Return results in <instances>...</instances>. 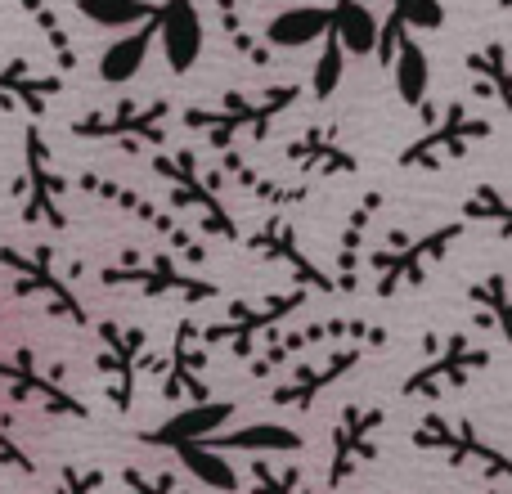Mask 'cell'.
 Returning <instances> with one entry per match:
<instances>
[{"label":"cell","instance_id":"39","mask_svg":"<svg viewBox=\"0 0 512 494\" xmlns=\"http://www.w3.org/2000/svg\"><path fill=\"white\" fill-rule=\"evenodd\" d=\"M77 14L95 27H131L158 18V0H77Z\"/></svg>","mask_w":512,"mask_h":494},{"label":"cell","instance_id":"42","mask_svg":"<svg viewBox=\"0 0 512 494\" xmlns=\"http://www.w3.org/2000/svg\"><path fill=\"white\" fill-rule=\"evenodd\" d=\"M108 490V472L90 468V463H68L54 481V494H104Z\"/></svg>","mask_w":512,"mask_h":494},{"label":"cell","instance_id":"21","mask_svg":"<svg viewBox=\"0 0 512 494\" xmlns=\"http://www.w3.org/2000/svg\"><path fill=\"white\" fill-rule=\"evenodd\" d=\"M68 90V77L50 68H36L32 59H0V108L27 117H45V108Z\"/></svg>","mask_w":512,"mask_h":494},{"label":"cell","instance_id":"2","mask_svg":"<svg viewBox=\"0 0 512 494\" xmlns=\"http://www.w3.org/2000/svg\"><path fill=\"white\" fill-rule=\"evenodd\" d=\"M144 162H149V171L167 185L176 212H194L203 234H212V239L243 243L239 221H234L230 203L221 198V171L207 167L194 149H149Z\"/></svg>","mask_w":512,"mask_h":494},{"label":"cell","instance_id":"17","mask_svg":"<svg viewBox=\"0 0 512 494\" xmlns=\"http://www.w3.org/2000/svg\"><path fill=\"white\" fill-rule=\"evenodd\" d=\"M243 243H248L252 256H261V261L292 270V283H297L301 292H324V297H337L333 274L319 270V261L301 247V234H297V225H292L288 216H265L261 225H252V234Z\"/></svg>","mask_w":512,"mask_h":494},{"label":"cell","instance_id":"22","mask_svg":"<svg viewBox=\"0 0 512 494\" xmlns=\"http://www.w3.org/2000/svg\"><path fill=\"white\" fill-rule=\"evenodd\" d=\"M239 414L234 400H203V405H185L180 414H171L167 423L158 427H144L140 441L153 445V450H176V445H189V441H212L230 418Z\"/></svg>","mask_w":512,"mask_h":494},{"label":"cell","instance_id":"19","mask_svg":"<svg viewBox=\"0 0 512 494\" xmlns=\"http://www.w3.org/2000/svg\"><path fill=\"white\" fill-rule=\"evenodd\" d=\"M207 346H203V324L194 315H185L176 324V337H171V351L162 360V400L171 405H203L207 396Z\"/></svg>","mask_w":512,"mask_h":494},{"label":"cell","instance_id":"26","mask_svg":"<svg viewBox=\"0 0 512 494\" xmlns=\"http://www.w3.org/2000/svg\"><path fill=\"white\" fill-rule=\"evenodd\" d=\"M216 454H252V459H270V454H301L306 450V436L297 427L283 423H248L234 427V432H216L212 441H203Z\"/></svg>","mask_w":512,"mask_h":494},{"label":"cell","instance_id":"44","mask_svg":"<svg viewBox=\"0 0 512 494\" xmlns=\"http://www.w3.org/2000/svg\"><path fill=\"white\" fill-rule=\"evenodd\" d=\"M481 494H504V490H481Z\"/></svg>","mask_w":512,"mask_h":494},{"label":"cell","instance_id":"16","mask_svg":"<svg viewBox=\"0 0 512 494\" xmlns=\"http://www.w3.org/2000/svg\"><path fill=\"white\" fill-rule=\"evenodd\" d=\"M387 427L382 405H342L328 427V463H324V490H342L378 459V436Z\"/></svg>","mask_w":512,"mask_h":494},{"label":"cell","instance_id":"34","mask_svg":"<svg viewBox=\"0 0 512 494\" xmlns=\"http://www.w3.org/2000/svg\"><path fill=\"white\" fill-rule=\"evenodd\" d=\"M18 9H23L27 18L36 23V32H41V41L50 45V54H54V68L68 77V72H77V41H72V32H68V23L59 18V9L50 5V0H14Z\"/></svg>","mask_w":512,"mask_h":494},{"label":"cell","instance_id":"5","mask_svg":"<svg viewBox=\"0 0 512 494\" xmlns=\"http://www.w3.org/2000/svg\"><path fill=\"white\" fill-rule=\"evenodd\" d=\"M315 346H364V351H378V346H391V328L373 324L364 315H328V319H310V324H292L256 346V355L248 360L252 382H270L283 364H292L297 355L315 351Z\"/></svg>","mask_w":512,"mask_h":494},{"label":"cell","instance_id":"30","mask_svg":"<svg viewBox=\"0 0 512 494\" xmlns=\"http://www.w3.org/2000/svg\"><path fill=\"white\" fill-rule=\"evenodd\" d=\"M463 68H468V77L477 81L481 95L495 99L512 122V54H508V45L490 41V45H481V50H468L463 54Z\"/></svg>","mask_w":512,"mask_h":494},{"label":"cell","instance_id":"1","mask_svg":"<svg viewBox=\"0 0 512 494\" xmlns=\"http://www.w3.org/2000/svg\"><path fill=\"white\" fill-rule=\"evenodd\" d=\"M297 99H301L297 81H279V86H265V90H230L216 104H189L180 113V126L203 135L212 153H225V149H234L239 135L265 140L270 126L297 108Z\"/></svg>","mask_w":512,"mask_h":494},{"label":"cell","instance_id":"11","mask_svg":"<svg viewBox=\"0 0 512 494\" xmlns=\"http://www.w3.org/2000/svg\"><path fill=\"white\" fill-rule=\"evenodd\" d=\"M63 194H68V176L54 167L50 140L41 135V126L27 122L23 126V171H18V221L27 230H50L63 234L68 230V207H63Z\"/></svg>","mask_w":512,"mask_h":494},{"label":"cell","instance_id":"45","mask_svg":"<svg viewBox=\"0 0 512 494\" xmlns=\"http://www.w3.org/2000/svg\"><path fill=\"white\" fill-rule=\"evenodd\" d=\"M499 5H508V9H512V0H499Z\"/></svg>","mask_w":512,"mask_h":494},{"label":"cell","instance_id":"31","mask_svg":"<svg viewBox=\"0 0 512 494\" xmlns=\"http://www.w3.org/2000/svg\"><path fill=\"white\" fill-rule=\"evenodd\" d=\"M468 301L477 310V324L481 328H495L499 337L508 342L512 351V283L504 270H486L481 279L468 283Z\"/></svg>","mask_w":512,"mask_h":494},{"label":"cell","instance_id":"36","mask_svg":"<svg viewBox=\"0 0 512 494\" xmlns=\"http://www.w3.org/2000/svg\"><path fill=\"white\" fill-rule=\"evenodd\" d=\"M216 5V23H221V36L239 50V59H248L256 63V68H265V63H274L270 59V45L261 41V36L248 27V18H243V0H212Z\"/></svg>","mask_w":512,"mask_h":494},{"label":"cell","instance_id":"28","mask_svg":"<svg viewBox=\"0 0 512 494\" xmlns=\"http://www.w3.org/2000/svg\"><path fill=\"white\" fill-rule=\"evenodd\" d=\"M436 27H445L441 0H391V14L382 18V27H378V63L391 68V45H396L400 36L436 32Z\"/></svg>","mask_w":512,"mask_h":494},{"label":"cell","instance_id":"6","mask_svg":"<svg viewBox=\"0 0 512 494\" xmlns=\"http://www.w3.org/2000/svg\"><path fill=\"white\" fill-rule=\"evenodd\" d=\"M0 270L9 274V292L14 297H27V301H41L45 315L63 319V324H77V328H90V315H86V301L77 297L72 279L63 274L59 265V247L54 243H0Z\"/></svg>","mask_w":512,"mask_h":494},{"label":"cell","instance_id":"20","mask_svg":"<svg viewBox=\"0 0 512 494\" xmlns=\"http://www.w3.org/2000/svg\"><path fill=\"white\" fill-rule=\"evenodd\" d=\"M283 158L306 180H328V176H351V171H360V158H355V149L342 140V131H337V126H319V122H310L301 135H292V140L283 144Z\"/></svg>","mask_w":512,"mask_h":494},{"label":"cell","instance_id":"24","mask_svg":"<svg viewBox=\"0 0 512 494\" xmlns=\"http://www.w3.org/2000/svg\"><path fill=\"white\" fill-rule=\"evenodd\" d=\"M158 41L167 54V68L189 72L203 54V14H198V0H158Z\"/></svg>","mask_w":512,"mask_h":494},{"label":"cell","instance_id":"43","mask_svg":"<svg viewBox=\"0 0 512 494\" xmlns=\"http://www.w3.org/2000/svg\"><path fill=\"white\" fill-rule=\"evenodd\" d=\"M0 468L23 472V477H32V472H36V459L23 450V445L14 441V432H9L5 423H0Z\"/></svg>","mask_w":512,"mask_h":494},{"label":"cell","instance_id":"38","mask_svg":"<svg viewBox=\"0 0 512 494\" xmlns=\"http://www.w3.org/2000/svg\"><path fill=\"white\" fill-rule=\"evenodd\" d=\"M248 494H319V490H310L306 472H301L297 463L252 459L248 463Z\"/></svg>","mask_w":512,"mask_h":494},{"label":"cell","instance_id":"23","mask_svg":"<svg viewBox=\"0 0 512 494\" xmlns=\"http://www.w3.org/2000/svg\"><path fill=\"white\" fill-rule=\"evenodd\" d=\"M382 189H369V194L360 198V203L351 207V216H346L342 234H337V261H333V283H337V297H351V292H360V265H364V239H369L373 221H378L382 212Z\"/></svg>","mask_w":512,"mask_h":494},{"label":"cell","instance_id":"10","mask_svg":"<svg viewBox=\"0 0 512 494\" xmlns=\"http://www.w3.org/2000/svg\"><path fill=\"white\" fill-rule=\"evenodd\" d=\"M99 351H95V369L104 378V396L117 414H131L135 409V391H140V378L149 369H162L158 351H153L149 328L126 324V319H99L95 324Z\"/></svg>","mask_w":512,"mask_h":494},{"label":"cell","instance_id":"9","mask_svg":"<svg viewBox=\"0 0 512 494\" xmlns=\"http://www.w3.org/2000/svg\"><path fill=\"white\" fill-rule=\"evenodd\" d=\"M77 189L90 194L95 203L122 212L126 221L149 230L153 239H162V247H167L171 256H185V265H207V243H198V234L189 230L185 221H176L167 207H158L149 194L131 189L126 180H113V176H104V171H77Z\"/></svg>","mask_w":512,"mask_h":494},{"label":"cell","instance_id":"4","mask_svg":"<svg viewBox=\"0 0 512 494\" xmlns=\"http://www.w3.org/2000/svg\"><path fill=\"white\" fill-rule=\"evenodd\" d=\"M99 283L104 288H131L158 301L171 297V301H185V306H203V301L221 297L216 279L194 274V265L176 261L171 252H158V247H126L117 261L99 265Z\"/></svg>","mask_w":512,"mask_h":494},{"label":"cell","instance_id":"37","mask_svg":"<svg viewBox=\"0 0 512 494\" xmlns=\"http://www.w3.org/2000/svg\"><path fill=\"white\" fill-rule=\"evenodd\" d=\"M463 221H477V225H495L512 239V189L504 185H472L468 198H463Z\"/></svg>","mask_w":512,"mask_h":494},{"label":"cell","instance_id":"29","mask_svg":"<svg viewBox=\"0 0 512 494\" xmlns=\"http://www.w3.org/2000/svg\"><path fill=\"white\" fill-rule=\"evenodd\" d=\"M153 41H158V18H149V23H140L135 32H126L122 41H113L99 54V81H104V86H126V81H135L144 59H149Z\"/></svg>","mask_w":512,"mask_h":494},{"label":"cell","instance_id":"35","mask_svg":"<svg viewBox=\"0 0 512 494\" xmlns=\"http://www.w3.org/2000/svg\"><path fill=\"white\" fill-rule=\"evenodd\" d=\"M176 454L180 463H185V472L198 481V486H207V490H221V494H239V472L230 468V459L225 454H216V450H207L203 441H189V445H176Z\"/></svg>","mask_w":512,"mask_h":494},{"label":"cell","instance_id":"15","mask_svg":"<svg viewBox=\"0 0 512 494\" xmlns=\"http://www.w3.org/2000/svg\"><path fill=\"white\" fill-rule=\"evenodd\" d=\"M427 360L400 382V400H436L445 391H459L468 387L477 373H486L495 364V351L481 342H472L468 333H450L445 342L427 337Z\"/></svg>","mask_w":512,"mask_h":494},{"label":"cell","instance_id":"33","mask_svg":"<svg viewBox=\"0 0 512 494\" xmlns=\"http://www.w3.org/2000/svg\"><path fill=\"white\" fill-rule=\"evenodd\" d=\"M378 18L364 0H333V32L342 41L346 59H364V54H378Z\"/></svg>","mask_w":512,"mask_h":494},{"label":"cell","instance_id":"14","mask_svg":"<svg viewBox=\"0 0 512 494\" xmlns=\"http://www.w3.org/2000/svg\"><path fill=\"white\" fill-rule=\"evenodd\" d=\"M0 387H5V396H14L18 405L41 409L45 418H72V423H86L90 418L86 400L72 396V391L63 387L59 369H50L32 346H9V351H0Z\"/></svg>","mask_w":512,"mask_h":494},{"label":"cell","instance_id":"8","mask_svg":"<svg viewBox=\"0 0 512 494\" xmlns=\"http://www.w3.org/2000/svg\"><path fill=\"white\" fill-rule=\"evenodd\" d=\"M409 445L423 454H436V459L454 463V468L481 472L490 481H508L512 486V454L499 441H490L472 418L459 414H423L414 427H409Z\"/></svg>","mask_w":512,"mask_h":494},{"label":"cell","instance_id":"41","mask_svg":"<svg viewBox=\"0 0 512 494\" xmlns=\"http://www.w3.org/2000/svg\"><path fill=\"white\" fill-rule=\"evenodd\" d=\"M122 494H194L185 481L171 472H144V468H122Z\"/></svg>","mask_w":512,"mask_h":494},{"label":"cell","instance_id":"25","mask_svg":"<svg viewBox=\"0 0 512 494\" xmlns=\"http://www.w3.org/2000/svg\"><path fill=\"white\" fill-rule=\"evenodd\" d=\"M216 171H221V176H230L234 185L243 189V194L256 198V203L274 207V212H283V207H297V203H306V198H310V180H297V185H288V180L261 176V171L248 167V158H243L239 149L216 153Z\"/></svg>","mask_w":512,"mask_h":494},{"label":"cell","instance_id":"12","mask_svg":"<svg viewBox=\"0 0 512 494\" xmlns=\"http://www.w3.org/2000/svg\"><path fill=\"white\" fill-rule=\"evenodd\" d=\"M310 292L288 288V292H270V297H252V301H230L212 324H203V346L207 351H230L252 360L256 346L283 324L292 319L301 306H306Z\"/></svg>","mask_w":512,"mask_h":494},{"label":"cell","instance_id":"18","mask_svg":"<svg viewBox=\"0 0 512 494\" xmlns=\"http://www.w3.org/2000/svg\"><path fill=\"white\" fill-rule=\"evenodd\" d=\"M360 364H364V346H328L324 360L301 364V369H292L283 382H274L270 405L292 409V414H310V409L319 405V396L333 391L342 378H351Z\"/></svg>","mask_w":512,"mask_h":494},{"label":"cell","instance_id":"7","mask_svg":"<svg viewBox=\"0 0 512 494\" xmlns=\"http://www.w3.org/2000/svg\"><path fill=\"white\" fill-rule=\"evenodd\" d=\"M468 234V221H445L436 230L423 234H405L391 230L387 243H378L369 252V270H373V297H400V292L418 288L432 274V265H441L450 256V247Z\"/></svg>","mask_w":512,"mask_h":494},{"label":"cell","instance_id":"32","mask_svg":"<svg viewBox=\"0 0 512 494\" xmlns=\"http://www.w3.org/2000/svg\"><path fill=\"white\" fill-rule=\"evenodd\" d=\"M391 72H396L400 104L427 113V81H432V63H427V50L414 41V36H400V41L391 45Z\"/></svg>","mask_w":512,"mask_h":494},{"label":"cell","instance_id":"27","mask_svg":"<svg viewBox=\"0 0 512 494\" xmlns=\"http://www.w3.org/2000/svg\"><path fill=\"white\" fill-rule=\"evenodd\" d=\"M333 27V5H292L265 23V45L270 50H301L310 41H324Z\"/></svg>","mask_w":512,"mask_h":494},{"label":"cell","instance_id":"40","mask_svg":"<svg viewBox=\"0 0 512 494\" xmlns=\"http://www.w3.org/2000/svg\"><path fill=\"white\" fill-rule=\"evenodd\" d=\"M342 72H346V50H342V41H337V32L328 27L324 45H319L315 72H310V95H315L319 104H328V99L337 95V86H342Z\"/></svg>","mask_w":512,"mask_h":494},{"label":"cell","instance_id":"13","mask_svg":"<svg viewBox=\"0 0 512 494\" xmlns=\"http://www.w3.org/2000/svg\"><path fill=\"white\" fill-rule=\"evenodd\" d=\"M490 135H495V122H490V117L472 113L463 99H450V104L441 108V117H436L427 131H418L414 140L396 153V162L405 171H441V167H450V162L468 158V153L477 149V144H486Z\"/></svg>","mask_w":512,"mask_h":494},{"label":"cell","instance_id":"3","mask_svg":"<svg viewBox=\"0 0 512 494\" xmlns=\"http://www.w3.org/2000/svg\"><path fill=\"white\" fill-rule=\"evenodd\" d=\"M176 117V104L167 95H117L113 104H99L90 113L72 117V140L117 144L126 153H149L167 144V126Z\"/></svg>","mask_w":512,"mask_h":494}]
</instances>
